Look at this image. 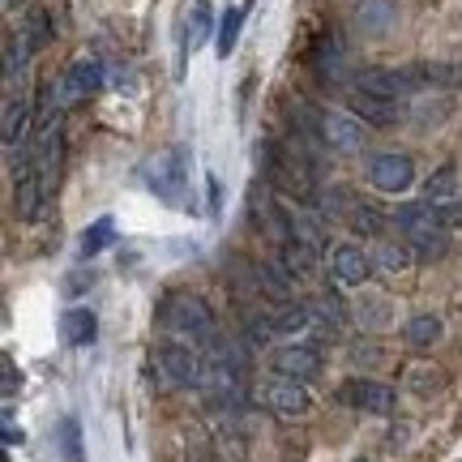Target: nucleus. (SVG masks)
<instances>
[{
    "instance_id": "obj_1",
    "label": "nucleus",
    "mask_w": 462,
    "mask_h": 462,
    "mask_svg": "<svg viewBox=\"0 0 462 462\" xmlns=\"http://www.w3.org/2000/svg\"><path fill=\"white\" fill-rule=\"evenodd\" d=\"M159 321H163V330L171 334V338H180V343L210 346L218 338L215 313H210V304H206L198 291H171V296L163 300V309H159Z\"/></svg>"
},
{
    "instance_id": "obj_2",
    "label": "nucleus",
    "mask_w": 462,
    "mask_h": 462,
    "mask_svg": "<svg viewBox=\"0 0 462 462\" xmlns=\"http://www.w3.org/2000/svg\"><path fill=\"white\" fill-rule=\"evenodd\" d=\"M206 364L201 351L193 343H180V338H167L159 351H154V368H159V381L167 390H193V385H206Z\"/></svg>"
},
{
    "instance_id": "obj_3",
    "label": "nucleus",
    "mask_w": 462,
    "mask_h": 462,
    "mask_svg": "<svg viewBox=\"0 0 462 462\" xmlns=\"http://www.w3.org/2000/svg\"><path fill=\"white\" fill-rule=\"evenodd\" d=\"M338 398H343L346 407L364 411V415H390L398 407V390H394V385L373 381V377H351V381H343Z\"/></svg>"
},
{
    "instance_id": "obj_4",
    "label": "nucleus",
    "mask_w": 462,
    "mask_h": 462,
    "mask_svg": "<svg viewBox=\"0 0 462 462\" xmlns=\"http://www.w3.org/2000/svg\"><path fill=\"white\" fill-rule=\"evenodd\" d=\"M262 402L274 415H282V420H300V415L313 411V394L304 390V381H291V377L270 381L262 390Z\"/></svg>"
},
{
    "instance_id": "obj_5",
    "label": "nucleus",
    "mask_w": 462,
    "mask_h": 462,
    "mask_svg": "<svg viewBox=\"0 0 462 462\" xmlns=\"http://www.w3.org/2000/svg\"><path fill=\"white\" fill-rule=\"evenodd\" d=\"M356 86H360V90H368V95L398 99V103L420 90V82H415V69H364L360 78H356Z\"/></svg>"
},
{
    "instance_id": "obj_6",
    "label": "nucleus",
    "mask_w": 462,
    "mask_h": 462,
    "mask_svg": "<svg viewBox=\"0 0 462 462\" xmlns=\"http://www.w3.org/2000/svg\"><path fill=\"white\" fill-rule=\"evenodd\" d=\"M317 133H321V142H326V146L343 150V154H351V150L364 146V120L356 112H321Z\"/></svg>"
},
{
    "instance_id": "obj_7",
    "label": "nucleus",
    "mask_w": 462,
    "mask_h": 462,
    "mask_svg": "<svg viewBox=\"0 0 462 462\" xmlns=\"http://www.w3.org/2000/svg\"><path fill=\"white\" fill-rule=\"evenodd\" d=\"M368 180H373V189H381V193H407L415 180V163L407 159V154H377L373 163H368Z\"/></svg>"
},
{
    "instance_id": "obj_8",
    "label": "nucleus",
    "mask_w": 462,
    "mask_h": 462,
    "mask_svg": "<svg viewBox=\"0 0 462 462\" xmlns=\"http://www.w3.org/2000/svg\"><path fill=\"white\" fill-rule=\"evenodd\" d=\"M274 373L291 381H313L321 373V351L313 343H287L274 351Z\"/></svg>"
},
{
    "instance_id": "obj_9",
    "label": "nucleus",
    "mask_w": 462,
    "mask_h": 462,
    "mask_svg": "<svg viewBox=\"0 0 462 462\" xmlns=\"http://www.w3.org/2000/svg\"><path fill=\"white\" fill-rule=\"evenodd\" d=\"M394 223L402 231H446L454 223V210H441V201H402L394 210Z\"/></svg>"
},
{
    "instance_id": "obj_10",
    "label": "nucleus",
    "mask_w": 462,
    "mask_h": 462,
    "mask_svg": "<svg viewBox=\"0 0 462 462\" xmlns=\"http://www.w3.org/2000/svg\"><path fill=\"white\" fill-rule=\"evenodd\" d=\"M330 270H334V282H343V287H364L368 274H373V257H368L360 245H334Z\"/></svg>"
},
{
    "instance_id": "obj_11",
    "label": "nucleus",
    "mask_w": 462,
    "mask_h": 462,
    "mask_svg": "<svg viewBox=\"0 0 462 462\" xmlns=\"http://www.w3.org/2000/svg\"><path fill=\"white\" fill-rule=\"evenodd\" d=\"M351 112L360 116L364 125H377V129H390L402 120V103L398 99H381V95H368V90H351Z\"/></svg>"
},
{
    "instance_id": "obj_12",
    "label": "nucleus",
    "mask_w": 462,
    "mask_h": 462,
    "mask_svg": "<svg viewBox=\"0 0 462 462\" xmlns=\"http://www.w3.org/2000/svg\"><path fill=\"white\" fill-rule=\"evenodd\" d=\"M99 86H103V69L95 65V60H78V65H73L65 78H60V86H56L60 95H56V99H60V107H69V103H78V99H86V95H95Z\"/></svg>"
},
{
    "instance_id": "obj_13",
    "label": "nucleus",
    "mask_w": 462,
    "mask_h": 462,
    "mask_svg": "<svg viewBox=\"0 0 462 462\" xmlns=\"http://www.w3.org/2000/svg\"><path fill=\"white\" fill-rule=\"evenodd\" d=\"M279 262L296 282L313 279L317 274V245L313 240H304V236H291V240H282L279 245Z\"/></svg>"
},
{
    "instance_id": "obj_14",
    "label": "nucleus",
    "mask_w": 462,
    "mask_h": 462,
    "mask_svg": "<svg viewBox=\"0 0 462 462\" xmlns=\"http://www.w3.org/2000/svg\"><path fill=\"white\" fill-rule=\"evenodd\" d=\"M441 338H446V326H441L437 313H415L411 321L402 326V343L411 346V351H432Z\"/></svg>"
},
{
    "instance_id": "obj_15",
    "label": "nucleus",
    "mask_w": 462,
    "mask_h": 462,
    "mask_svg": "<svg viewBox=\"0 0 462 462\" xmlns=\"http://www.w3.org/2000/svg\"><path fill=\"white\" fill-rule=\"evenodd\" d=\"M309 309H313V330L338 334L346 326V304L338 300V291H326V296L309 300Z\"/></svg>"
},
{
    "instance_id": "obj_16",
    "label": "nucleus",
    "mask_w": 462,
    "mask_h": 462,
    "mask_svg": "<svg viewBox=\"0 0 462 462\" xmlns=\"http://www.w3.org/2000/svg\"><path fill=\"white\" fill-rule=\"evenodd\" d=\"M60 330H65V343L90 346L95 338H99V321H95L90 309H69V313L60 317Z\"/></svg>"
},
{
    "instance_id": "obj_17",
    "label": "nucleus",
    "mask_w": 462,
    "mask_h": 462,
    "mask_svg": "<svg viewBox=\"0 0 462 462\" xmlns=\"http://www.w3.org/2000/svg\"><path fill=\"white\" fill-rule=\"evenodd\" d=\"M415 69V82L420 90H446V86H462V65H446V60H437V65H411Z\"/></svg>"
},
{
    "instance_id": "obj_18",
    "label": "nucleus",
    "mask_w": 462,
    "mask_h": 462,
    "mask_svg": "<svg viewBox=\"0 0 462 462\" xmlns=\"http://www.w3.org/2000/svg\"><path fill=\"white\" fill-rule=\"evenodd\" d=\"M274 334H279V330H274V313H270V309H262V304H245V343L265 346Z\"/></svg>"
},
{
    "instance_id": "obj_19",
    "label": "nucleus",
    "mask_w": 462,
    "mask_h": 462,
    "mask_svg": "<svg viewBox=\"0 0 462 462\" xmlns=\"http://www.w3.org/2000/svg\"><path fill=\"white\" fill-rule=\"evenodd\" d=\"M424 198L429 201H454L458 198V163H441L424 180Z\"/></svg>"
},
{
    "instance_id": "obj_20",
    "label": "nucleus",
    "mask_w": 462,
    "mask_h": 462,
    "mask_svg": "<svg viewBox=\"0 0 462 462\" xmlns=\"http://www.w3.org/2000/svg\"><path fill=\"white\" fill-rule=\"evenodd\" d=\"M274 330H279V334L313 330V309H309V304H300V300H291V304H279V309H274Z\"/></svg>"
},
{
    "instance_id": "obj_21",
    "label": "nucleus",
    "mask_w": 462,
    "mask_h": 462,
    "mask_svg": "<svg viewBox=\"0 0 462 462\" xmlns=\"http://www.w3.org/2000/svg\"><path fill=\"white\" fill-rule=\"evenodd\" d=\"M26 125H31V107H26V99H14V95H9V99H5V146L17 150Z\"/></svg>"
},
{
    "instance_id": "obj_22",
    "label": "nucleus",
    "mask_w": 462,
    "mask_h": 462,
    "mask_svg": "<svg viewBox=\"0 0 462 462\" xmlns=\"http://www.w3.org/2000/svg\"><path fill=\"white\" fill-rule=\"evenodd\" d=\"M407 245L415 248V257L437 262V257H446L449 253V236L446 231H407Z\"/></svg>"
},
{
    "instance_id": "obj_23",
    "label": "nucleus",
    "mask_w": 462,
    "mask_h": 462,
    "mask_svg": "<svg viewBox=\"0 0 462 462\" xmlns=\"http://www.w3.org/2000/svg\"><path fill=\"white\" fill-rule=\"evenodd\" d=\"M22 39H26V48L39 51L51 43V17L43 14V9H31L26 14V22H22Z\"/></svg>"
},
{
    "instance_id": "obj_24",
    "label": "nucleus",
    "mask_w": 462,
    "mask_h": 462,
    "mask_svg": "<svg viewBox=\"0 0 462 462\" xmlns=\"http://www.w3.org/2000/svg\"><path fill=\"white\" fill-rule=\"evenodd\" d=\"M356 17H360V26L368 34H381L390 22H394V5H390V0H364Z\"/></svg>"
},
{
    "instance_id": "obj_25",
    "label": "nucleus",
    "mask_w": 462,
    "mask_h": 462,
    "mask_svg": "<svg viewBox=\"0 0 462 462\" xmlns=\"http://www.w3.org/2000/svg\"><path fill=\"white\" fill-rule=\"evenodd\" d=\"M210 26H215L210 0H193V14H189V48H201V43L210 39Z\"/></svg>"
},
{
    "instance_id": "obj_26",
    "label": "nucleus",
    "mask_w": 462,
    "mask_h": 462,
    "mask_svg": "<svg viewBox=\"0 0 462 462\" xmlns=\"http://www.w3.org/2000/svg\"><path fill=\"white\" fill-rule=\"evenodd\" d=\"M346 227L356 231V236H381V231H385V215H381L377 206L360 201V206H356V215L346 218Z\"/></svg>"
},
{
    "instance_id": "obj_27",
    "label": "nucleus",
    "mask_w": 462,
    "mask_h": 462,
    "mask_svg": "<svg viewBox=\"0 0 462 462\" xmlns=\"http://www.w3.org/2000/svg\"><path fill=\"white\" fill-rule=\"evenodd\" d=\"M116 240V223L112 218H99V223H90V231L82 236V257H95L103 248Z\"/></svg>"
},
{
    "instance_id": "obj_28",
    "label": "nucleus",
    "mask_w": 462,
    "mask_h": 462,
    "mask_svg": "<svg viewBox=\"0 0 462 462\" xmlns=\"http://www.w3.org/2000/svg\"><path fill=\"white\" fill-rule=\"evenodd\" d=\"M245 14H248V5H240V9H227L223 26H218V56H231L236 39H240V26H245Z\"/></svg>"
},
{
    "instance_id": "obj_29",
    "label": "nucleus",
    "mask_w": 462,
    "mask_h": 462,
    "mask_svg": "<svg viewBox=\"0 0 462 462\" xmlns=\"http://www.w3.org/2000/svg\"><path fill=\"white\" fill-rule=\"evenodd\" d=\"M377 262L385 265V270H407V265L415 262V248H411V245H394V240H385V245L377 248Z\"/></svg>"
},
{
    "instance_id": "obj_30",
    "label": "nucleus",
    "mask_w": 462,
    "mask_h": 462,
    "mask_svg": "<svg viewBox=\"0 0 462 462\" xmlns=\"http://www.w3.org/2000/svg\"><path fill=\"white\" fill-rule=\"evenodd\" d=\"M26 60H31L26 39H9V48H5V73H9V82H17L26 73Z\"/></svg>"
},
{
    "instance_id": "obj_31",
    "label": "nucleus",
    "mask_w": 462,
    "mask_h": 462,
    "mask_svg": "<svg viewBox=\"0 0 462 462\" xmlns=\"http://www.w3.org/2000/svg\"><path fill=\"white\" fill-rule=\"evenodd\" d=\"M60 441H65V458L69 462H82V437H78V420H65Z\"/></svg>"
},
{
    "instance_id": "obj_32",
    "label": "nucleus",
    "mask_w": 462,
    "mask_h": 462,
    "mask_svg": "<svg viewBox=\"0 0 462 462\" xmlns=\"http://www.w3.org/2000/svg\"><path fill=\"white\" fill-rule=\"evenodd\" d=\"M351 360H385V351L377 343H356L351 346Z\"/></svg>"
},
{
    "instance_id": "obj_33",
    "label": "nucleus",
    "mask_w": 462,
    "mask_h": 462,
    "mask_svg": "<svg viewBox=\"0 0 462 462\" xmlns=\"http://www.w3.org/2000/svg\"><path fill=\"white\" fill-rule=\"evenodd\" d=\"M17 390V373H14V364H5V398H14Z\"/></svg>"
},
{
    "instance_id": "obj_34",
    "label": "nucleus",
    "mask_w": 462,
    "mask_h": 462,
    "mask_svg": "<svg viewBox=\"0 0 462 462\" xmlns=\"http://www.w3.org/2000/svg\"><path fill=\"white\" fill-rule=\"evenodd\" d=\"M5 441H9V446H17V441H22V432H17V424L9 420V415H5Z\"/></svg>"
},
{
    "instance_id": "obj_35",
    "label": "nucleus",
    "mask_w": 462,
    "mask_h": 462,
    "mask_svg": "<svg viewBox=\"0 0 462 462\" xmlns=\"http://www.w3.org/2000/svg\"><path fill=\"white\" fill-rule=\"evenodd\" d=\"M22 5H26V0H5V9H9V14H14V9H22Z\"/></svg>"
},
{
    "instance_id": "obj_36",
    "label": "nucleus",
    "mask_w": 462,
    "mask_h": 462,
    "mask_svg": "<svg viewBox=\"0 0 462 462\" xmlns=\"http://www.w3.org/2000/svg\"><path fill=\"white\" fill-rule=\"evenodd\" d=\"M356 462H368V458H356Z\"/></svg>"
}]
</instances>
